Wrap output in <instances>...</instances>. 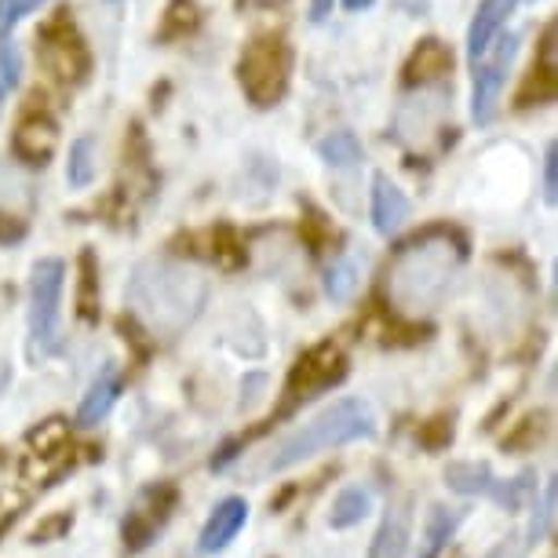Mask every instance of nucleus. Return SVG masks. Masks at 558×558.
<instances>
[{
  "instance_id": "20e7f679",
  "label": "nucleus",
  "mask_w": 558,
  "mask_h": 558,
  "mask_svg": "<svg viewBox=\"0 0 558 558\" xmlns=\"http://www.w3.org/2000/svg\"><path fill=\"white\" fill-rule=\"evenodd\" d=\"M62 289H66V263L37 259L29 267V351L56 354L62 347Z\"/></svg>"
},
{
  "instance_id": "a211bd4d",
  "label": "nucleus",
  "mask_w": 558,
  "mask_h": 558,
  "mask_svg": "<svg viewBox=\"0 0 558 558\" xmlns=\"http://www.w3.org/2000/svg\"><path fill=\"white\" fill-rule=\"evenodd\" d=\"M318 154H322V161L332 165V168H351V165H357L365 157L362 143H357L354 132H332V135H325V140L318 143Z\"/></svg>"
},
{
  "instance_id": "1a4fd4ad",
  "label": "nucleus",
  "mask_w": 558,
  "mask_h": 558,
  "mask_svg": "<svg viewBox=\"0 0 558 558\" xmlns=\"http://www.w3.org/2000/svg\"><path fill=\"white\" fill-rule=\"evenodd\" d=\"M514 48H519V37H508L500 40L497 56L486 59L475 73V99H471V118L478 124H489L493 113H497V102H500V92H504V81H508V66L514 59Z\"/></svg>"
},
{
  "instance_id": "423d86ee",
  "label": "nucleus",
  "mask_w": 558,
  "mask_h": 558,
  "mask_svg": "<svg viewBox=\"0 0 558 558\" xmlns=\"http://www.w3.org/2000/svg\"><path fill=\"white\" fill-rule=\"evenodd\" d=\"M449 121V92L446 88H420L402 99L395 113V129L409 146H427Z\"/></svg>"
},
{
  "instance_id": "2f4dec72",
  "label": "nucleus",
  "mask_w": 558,
  "mask_h": 558,
  "mask_svg": "<svg viewBox=\"0 0 558 558\" xmlns=\"http://www.w3.org/2000/svg\"><path fill=\"white\" fill-rule=\"evenodd\" d=\"M15 519H19V511H4V514H0V533H4Z\"/></svg>"
},
{
  "instance_id": "4468645a",
  "label": "nucleus",
  "mask_w": 558,
  "mask_h": 558,
  "mask_svg": "<svg viewBox=\"0 0 558 558\" xmlns=\"http://www.w3.org/2000/svg\"><path fill=\"white\" fill-rule=\"evenodd\" d=\"M409 219V197L387 175L373 179V223L380 234H395Z\"/></svg>"
},
{
  "instance_id": "f257e3e1",
  "label": "nucleus",
  "mask_w": 558,
  "mask_h": 558,
  "mask_svg": "<svg viewBox=\"0 0 558 558\" xmlns=\"http://www.w3.org/2000/svg\"><path fill=\"white\" fill-rule=\"evenodd\" d=\"M129 311L154 336L172 340L191 329L208 300V278L191 263L179 259H143L129 278Z\"/></svg>"
},
{
  "instance_id": "bb28decb",
  "label": "nucleus",
  "mask_w": 558,
  "mask_h": 558,
  "mask_svg": "<svg viewBox=\"0 0 558 558\" xmlns=\"http://www.w3.org/2000/svg\"><path fill=\"white\" fill-rule=\"evenodd\" d=\"M555 172H558V150H555V146H547V154H544V197L551 205H555V194H558Z\"/></svg>"
},
{
  "instance_id": "aec40b11",
  "label": "nucleus",
  "mask_w": 558,
  "mask_h": 558,
  "mask_svg": "<svg viewBox=\"0 0 558 558\" xmlns=\"http://www.w3.org/2000/svg\"><path fill=\"white\" fill-rule=\"evenodd\" d=\"M92 179H96V143L84 135L70 146V161H66V183L70 186H88Z\"/></svg>"
},
{
  "instance_id": "a878e982",
  "label": "nucleus",
  "mask_w": 558,
  "mask_h": 558,
  "mask_svg": "<svg viewBox=\"0 0 558 558\" xmlns=\"http://www.w3.org/2000/svg\"><path fill=\"white\" fill-rule=\"evenodd\" d=\"M73 525V514H56V519H48L45 525H37L34 533H29V544H48V541H56V536H62Z\"/></svg>"
},
{
  "instance_id": "6e6552de",
  "label": "nucleus",
  "mask_w": 558,
  "mask_h": 558,
  "mask_svg": "<svg viewBox=\"0 0 558 558\" xmlns=\"http://www.w3.org/2000/svg\"><path fill=\"white\" fill-rule=\"evenodd\" d=\"M175 511V489L172 486H146L135 500V508L124 514L121 536L129 551H143L157 533L165 530V522Z\"/></svg>"
},
{
  "instance_id": "4be33fe9",
  "label": "nucleus",
  "mask_w": 558,
  "mask_h": 558,
  "mask_svg": "<svg viewBox=\"0 0 558 558\" xmlns=\"http://www.w3.org/2000/svg\"><path fill=\"white\" fill-rule=\"evenodd\" d=\"M354 286H357V270H354V263H351V259L332 263V267H329V278H325V289H329V296H332L336 303L351 300Z\"/></svg>"
},
{
  "instance_id": "2eb2a0df",
  "label": "nucleus",
  "mask_w": 558,
  "mask_h": 558,
  "mask_svg": "<svg viewBox=\"0 0 558 558\" xmlns=\"http://www.w3.org/2000/svg\"><path fill=\"white\" fill-rule=\"evenodd\" d=\"M118 395H121V380L113 376V368H107V373H102L99 380L88 387V395L81 398L77 424H81V427H96L99 420L113 409V402H118Z\"/></svg>"
},
{
  "instance_id": "c756f323",
  "label": "nucleus",
  "mask_w": 558,
  "mask_h": 558,
  "mask_svg": "<svg viewBox=\"0 0 558 558\" xmlns=\"http://www.w3.org/2000/svg\"><path fill=\"white\" fill-rule=\"evenodd\" d=\"M8 384H12V365H4V362H0V395L8 391Z\"/></svg>"
},
{
  "instance_id": "7ed1b4c3",
  "label": "nucleus",
  "mask_w": 558,
  "mask_h": 558,
  "mask_svg": "<svg viewBox=\"0 0 558 558\" xmlns=\"http://www.w3.org/2000/svg\"><path fill=\"white\" fill-rule=\"evenodd\" d=\"M376 435V416L373 409L357 398H340L332 402L329 409H322L311 424H303L300 430L286 435L267 452V460L256 468V478L263 475H281V471L296 468V463L318 457L325 449H340V446H351V441H362V438H373Z\"/></svg>"
},
{
  "instance_id": "f3484780",
  "label": "nucleus",
  "mask_w": 558,
  "mask_h": 558,
  "mask_svg": "<svg viewBox=\"0 0 558 558\" xmlns=\"http://www.w3.org/2000/svg\"><path fill=\"white\" fill-rule=\"evenodd\" d=\"M368 511H373V500H368L365 489H343L340 497L332 500L329 525L332 530H351V525L368 519Z\"/></svg>"
},
{
  "instance_id": "ddd939ff",
  "label": "nucleus",
  "mask_w": 558,
  "mask_h": 558,
  "mask_svg": "<svg viewBox=\"0 0 558 558\" xmlns=\"http://www.w3.org/2000/svg\"><path fill=\"white\" fill-rule=\"evenodd\" d=\"M409 533H413V511L409 504H391L376 530L373 544H368V558H405L409 551Z\"/></svg>"
},
{
  "instance_id": "7c9ffc66",
  "label": "nucleus",
  "mask_w": 558,
  "mask_h": 558,
  "mask_svg": "<svg viewBox=\"0 0 558 558\" xmlns=\"http://www.w3.org/2000/svg\"><path fill=\"white\" fill-rule=\"evenodd\" d=\"M373 0H343V8L347 12H362V8H368Z\"/></svg>"
},
{
  "instance_id": "9d476101",
  "label": "nucleus",
  "mask_w": 558,
  "mask_h": 558,
  "mask_svg": "<svg viewBox=\"0 0 558 558\" xmlns=\"http://www.w3.org/2000/svg\"><path fill=\"white\" fill-rule=\"evenodd\" d=\"M340 376H343V357L336 354L332 347H318V351H311L307 357H300L296 368H292V376H289L292 402H307V398H314V391L336 384Z\"/></svg>"
},
{
  "instance_id": "473e14b6",
  "label": "nucleus",
  "mask_w": 558,
  "mask_h": 558,
  "mask_svg": "<svg viewBox=\"0 0 558 558\" xmlns=\"http://www.w3.org/2000/svg\"><path fill=\"white\" fill-rule=\"evenodd\" d=\"M0 110H4V81H0Z\"/></svg>"
},
{
  "instance_id": "412c9836",
  "label": "nucleus",
  "mask_w": 558,
  "mask_h": 558,
  "mask_svg": "<svg viewBox=\"0 0 558 558\" xmlns=\"http://www.w3.org/2000/svg\"><path fill=\"white\" fill-rule=\"evenodd\" d=\"M452 66V56L446 48L438 45V40H427L424 48L416 51V59H413V66H409V77H438V73H446Z\"/></svg>"
},
{
  "instance_id": "39448f33",
  "label": "nucleus",
  "mask_w": 558,
  "mask_h": 558,
  "mask_svg": "<svg viewBox=\"0 0 558 558\" xmlns=\"http://www.w3.org/2000/svg\"><path fill=\"white\" fill-rule=\"evenodd\" d=\"M241 88L256 107H274L289 88V48L278 37L256 40L241 59Z\"/></svg>"
},
{
  "instance_id": "5701e85b",
  "label": "nucleus",
  "mask_w": 558,
  "mask_h": 558,
  "mask_svg": "<svg viewBox=\"0 0 558 558\" xmlns=\"http://www.w3.org/2000/svg\"><path fill=\"white\" fill-rule=\"evenodd\" d=\"M40 4H45V0H0V37L12 34V29L23 23L29 12H37Z\"/></svg>"
},
{
  "instance_id": "f8f14e48",
  "label": "nucleus",
  "mask_w": 558,
  "mask_h": 558,
  "mask_svg": "<svg viewBox=\"0 0 558 558\" xmlns=\"http://www.w3.org/2000/svg\"><path fill=\"white\" fill-rule=\"evenodd\" d=\"M514 4H519V0H482L478 4V12L471 19V29H468V56L475 62L493 48V37L508 26Z\"/></svg>"
},
{
  "instance_id": "6ab92c4d",
  "label": "nucleus",
  "mask_w": 558,
  "mask_h": 558,
  "mask_svg": "<svg viewBox=\"0 0 558 558\" xmlns=\"http://www.w3.org/2000/svg\"><path fill=\"white\" fill-rule=\"evenodd\" d=\"M468 519V508H430L427 514V555H438L452 541L457 525Z\"/></svg>"
},
{
  "instance_id": "f03ea898",
  "label": "nucleus",
  "mask_w": 558,
  "mask_h": 558,
  "mask_svg": "<svg viewBox=\"0 0 558 558\" xmlns=\"http://www.w3.org/2000/svg\"><path fill=\"white\" fill-rule=\"evenodd\" d=\"M460 274V248L449 238L405 245L387 267V296L402 314H435L449 300Z\"/></svg>"
},
{
  "instance_id": "cd10ccee",
  "label": "nucleus",
  "mask_w": 558,
  "mask_h": 558,
  "mask_svg": "<svg viewBox=\"0 0 558 558\" xmlns=\"http://www.w3.org/2000/svg\"><path fill=\"white\" fill-rule=\"evenodd\" d=\"M525 555V544H519V536H508L504 544H497L486 558H522Z\"/></svg>"
},
{
  "instance_id": "9b49d317",
  "label": "nucleus",
  "mask_w": 558,
  "mask_h": 558,
  "mask_svg": "<svg viewBox=\"0 0 558 558\" xmlns=\"http://www.w3.org/2000/svg\"><path fill=\"white\" fill-rule=\"evenodd\" d=\"M248 522V504L241 497H227L216 504V511L208 514L205 530H202V541H197V547H202L205 555H219L223 547H230V541L245 530Z\"/></svg>"
},
{
  "instance_id": "393cba45",
  "label": "nucleus",
  "mask_w": 558,
  "mask_h": 558,
  "mask_svg": "<svg viewBox=\"0 0 558 558\" xmlns=\"http://www.w3.org/2000/svg\"><path fill=\"white\" fill-rule=\"evenodd\" d=\"M0 77H4V84H15L23 81V56H19L15 40L0 37Z\"/></svg>"
},
{
  "instance_id": "0eeeda50",
  "label": "nucleus",
  "mask_w": 558,
  "mask_h": 558,
  "mask_svg": "<svg viewBox=\"0 0 558 558\" xmlns=\"http://www.w3.org/2000/svg\"><path fill=\"white\" fill-rule=\"evenodd\" d=\"M446 482L449 489L463 493V497H486L493 504H500L504 511H519L522 508V493L530 489V475L514 478V482H504L497 478L486 463H475V460H457L446 468Z\"/></svg>"
},
{
  "instance_id": "c85d7f7f",
  "label": "nucleus",
  "mask_w": 558,
  "mask_h": 558,
  "mask_svg": "<svg viewBox=\"0 0 558 558\" xmlns=\"http://www.w3.org/2000/svg\"><path fill=\"white\" fill-rule=\"evenodd\" d=\"M329 12H332V0H311V19H314V23L329 19Z\"/></svg>"
},
{
  "instance_id": "b1692460",
  "label": "nucleus",
  "mask_w": 558,
  "mask_h": 558,
  "mask_svg": "<svg viewBox=\"0 0 558 558\" xmlns=\"http://www.w3.org/2000/svg\"><path fill=\"white\" fill-rule=\"evenodd\" d=\"M416 438H420V446H424V449H446L452 441V416L427 420V424L416 430Z\"/></svg>"
},
{
  "instance_id": "dca6fc26",
  "label": "nucleus",
  "mask_w": 558,
  "mask_h": 558,
  "mask_svg": "<svg viewBox=\"0 0 558 558\" xmlns=\"http://www.w3.org/2000/svg\"><path fill=\"white\" fill-rule=\"evenodd\" d=\"M15 150L29 165H45L56 150V129L48 121H26L15 135Z\"/></svg>"
}]
</instances>
